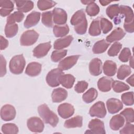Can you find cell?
Here are the masks:
<instances>
[{
	"label": "cell",
	"instance_id": "obj_19",
	"mask_svg": "<svg viewBox=\"0 0 134 134\" xmlns=\"http://www.w3.org/2000/svg\"><path fill=\"white\" fill-rule=\"evenodd\" d=\"M41 64L37 62L29 63L25 70V73L30 76H36L41 71Z\"/></svg>",
	"mask_w": 134,
	"mask_h": 134
},
{
	"label": "cell",
	"instance_id": "obj_26",
	"mask_svg": "<svg viewBox=\"0 0 134 134\" xmlns=\"http://www.w3.org/2000/svg\"><path fill=\"white\" fill-rule=\"evenodd\" d=\"M104 73L107 76H114L117 71V65L115 62L111 60H106L103 66Z\"/></svg>",
	"mask_w": 134,
	"mask_h": 134
},
{
	"label": "cell",
	"instance_id": "obj_21",
	"mask_svg": "<svg viewBox=\"0 0 134 134\" xmlns=\"http://www.w3.org/2000/svg\"><path fill=\"white\" fill-rule=\"evenodd\" d=\"M0 14L2 17L8 16L14 9V4L9 0H0Z\"/></svg>",
	"mask_w": 134,
	"mask_h": 134
},
{
	"label": "cell",
	"instance_id": "obj_44",
	"mask_svg": "<svg viewBox=\"0 0 134 134\" xmlns=\"http://www.w3.org/2000/svg\"><path fill=\"white\" fill-rule=\"evenodd\" d=\"M99 6L95 3V2L92 3L88 4L86 7V12L90 16H95L99 12Z\"/></svg>",
	"mask_w": 134,
	"mask_h": 134
},
{
	"label": "cell",
	"instance_id": "obj_40",
	"mask_svg": "<svg viewBox=\"0 0 134 134\" xmlns=\"http://www.w3.org/2000/svg\"><path fill=\"white\" fill-rule=\"evenodd\" d=\"M57 3L53 1L40 0L37 2V6L40 10H45L53 7Z\"/></svg>",
	"mask_w": 134,
	"mask_h": 134
},
{
	"label": "cell",
	"instance_id": "obj_11",
	"mask_svg": "<svg viewBox=\"0 0 134 134\" xmlns=\"http://www.w3.org/2000/svg\"><path fill=\"white\" fill-rule=\"evenodd\" d=\"M79 57V55L67 57L60 62L58 64V68L62 71L67 70L71 69L76 63Z\"/></svg>",
	"mask_w": 134,
	"mask_h": 134
},
{
	"label": "cell",
	"instance_id": "obj_29",
	"mask_svg": "<svg viewBox=\"0 0 134 134\" xmlns=\"http://www.w3.org/2000/svg\"><path fill=\"white\" fill-rule=\"evenodd\" d=\"M110 43L107 42L105 39L97 41L93 46L92 51L95 54H100L104 52L108 48Z\"/></svg>",
	"mask_w": 134,
	"mask_h": 134
},
{
	"label": "cell",
	"instance_id": "obj_56",
	"mask_svg": "<svg viewBox=\"0 0 134 134\" xmlns=\"http://www.w3.org/2000/svg\"><path fill=\"white\" fill-rule=\"evenodd\" d=\"M81 2L84 5H88L92 3L95 2V1H81Z\"/></svg>",
	"mask_w": 134,
	"mask_h": 134
},
{
	"label": "cell",
	"instance_id": "obj_25",
	"mask_svg": "<svg viewBox=\"0 0 134 134\" xmlns=\"http://www.w3.org/2000/svg\"><path fill=\"white\" fill-rule=\"evenodd\" d=\"M18 11L27 13L32 9L34 3L31 1H14Z\"/></svg>",
	"mask_w": 134,
	"mask_h": 134
},
{
	"label": "cell",
	"instance_id": "obj_3",
	"mask_svg": "<svg viewBox=\"0 0 134 134\" xmlns=\"http://www.w3.org/2000/svg\"><path fill=\"white\" fill-rule=\"evenodd\" d=\"M39 38V34L35 30H28L22 34L20 38V43L23 46L34 44Z\"/></svg>",
	"mask_w": 134,
	"mask_h": 134
},
{
	"label": "cell",
	"instance_id": "obj_5",
	"mask_svg": "<svg viewBox=\"0 0 134 134\" xmlns=\"http://www.w3.org/2000/svg\"><path fill=\"white\" fill-rule=\"evenodd\" d=\"M88 127L90 130H87L85 132V133L105 134L106 133L104 124L103 121L99 119H92L88 125Z\"/></svg>",
	"mask_w": 134,
	"mask_h": 134
},
{
	"label": "cell",
	"instance_id": "obj_28",
	"mask_svg": "<svg viewBox=\"0 0 134 134\" xmlns=\"http://www.w3.org/2000/svg\"><path fill=\"white\" fill-rule=\"evenodd\" d=\"M75 80V77L70 74H63L60 79V84L66 88H71L73 87Z\"/></svg>",
	"mask_w": 134,
	"mask_h": 134
},
{
	"label": "cell",
	"instance_id": "obj_48",
	"mask_svg": "<svg viewBox=\"0 0 134 134\" xmlns=\"http://www.w3.org/2000/svg\"><path fill=\"white\" fill-rule=\"evenodd\" d=\"M131 57L130 50L128 48H124L120 53L118 58L122 62H127Z\"/></svg>",
	"mask_w": 134,
	"mask_h": 134
},
{
	"label": "cell",
	"instance_id": "obj_37",
	"mask_svg": "<svg viewBox=\"0 0 134 134\" xmlns=\"http://www.w3.org/2000/svg\"><path fill=\"white\" fill-rule=\"evenodd\" d=\"M111 87L116 93H121L129 90L130 87L128 85L120 81H113Z\"/></svg>",
	"mask_w": 134,
	"mask_h": 134
},
{
	"label": "cell",
	"instance_id": "obj_36",
	"mask_svg": "<svg viewBox=\"0 0 134 134\" xmlns=\"http://www.w3.org/2000/svg\"><path fill=\"white\" fill-rule=\"evenodd\" d=\"M25 17L23 13L20 11H16L10 14L7 18V24H15L16 22H20Z\"/></svg>",
	"mask_w": 134,
	"mask_h": 134
},
{
	"label": "cell",
	"instance_id": "obj_33",
	"mask_svg": "<svg viewBox=\"0 0 134 134\" xmlns=\"http://www.w3.org/2000/svg\"><path fill=\"white\" fill-rule=\"evenodd\" d=\"M88 33L92 36H97L101 34L99 20L94 19L91 23L88 29Z\"/></svg>",
	"mask_w": 134,
	"mask_h": 134
},
{
	"label": "cell",
	"instance_id": "obj_6",
	"mask_svg": "<svg viewBox=\"0 0 134 134\" xmlns=\"http://www.w3.org/2000/svg\"><path fill=\"white\" fill-rule=\"evenodd\" d=\"M89 114L92 117L101 118L105 117L106 115V109L104 103L102 101L95 103L90 108Z\"/></svg>",
	"mask_w": 134,
	"mask_h": 134
},
{
	"label": "cell",
	"instance_id": "obj_9",
	"mask_svg": "<svg viewBox=\"0 0 134 134\" xmlns=\"http://www.w3.org/2000/svg\"><path fill=\"white\" fill-rule=\"evenodd\" d=\"M53 22L59 25H64L66 23L68 15L66 12L60 8H54L52 10Z\"/></svg>",
	"mask_w": 134,
	"mask_h": 134
},
{
	"label": "cell",
	"instance_id": "obj_30",
	"mask_svg": "<svg viewBox=\"0 0 134 134\" xmlns=\"http://www.w3.org/2000/svg\"><path fill=\"white\" fill-rule=\"evenodd\" d=\"M53 32L56 37H63L69 32V27L68 25H55L53 27Z\"/></svg>",
	"mask_w": 134,
	"mask_h": 134
},
{
	"label": "cell",
	"instance_id": "obj_17",
	"mask_svg": "<svg viewBox=\"0 0 134 134\" xmlns=\"http://www.w3.org/2000/svg\"><path fill=\"white\" fill-rule=\"evenodd\" d=\"M67 97L68 92L61 87L54 89L51 94L52 100L53 103H60L64 100Z\"/></svg>",
	"mask_w": 134,
	"mask_h": 134
},
{
	"label": "cell",
	"instance_id": "obj_10",
	"mask_svg": "<svg viewBox=\"0 0 134 134\" xmlns=\"http://www.w3.org/2000/svg\"><path fill=\"white\" fill-rule=\"evenodd\" d=\"M74 111L73 106L67 103L61 104L58 107V113L60 116L63 119H66L73 116Z\"/></svg>",
	"mask_w": 134,
	"mask_h": 134
},
{
	"label": "cell",
	"instance_id": "obj_22",
	"mask_svg": "<svg viewBox=\"0 0 134 134\" xmlns=\"http://www.w3.org/2000/svg\"><path fill=\"white\" fill-rule=\"evenodd\" d=\"M113 80L106 76L100 78L97 82V86L99 91L103 92H107L110 91Z\"/></svg>",
	"mask_w": 134,
	"mask_h": 134
},
{
	"label": "cell",
	"instance_id": "obj_4",
	"mask_svg": "<svg viewBox=\"0 0 134 134\" xmlns=\"http://www.w3.org/2000/svg\"><path fill=\"white\" fill-rule=\"evenodd\" d=\"M64 74L63 72L59 68L51 70L46 76V80L47 84L52 87L58 86L60 84V79Z\"/></svg>",
	"mask_w": 134,
	"mask_h": 134
},
{
	"label": "cell",
	"instance_id": "obj_1",
	"mask_svg": "<svg viewBox=\"0 0 134 134\" xmlns=\"http://www.w3.org/2000/svg\"><path fill=\"white\" fill-rule=\"evenodd\" d=\"M38 111L45 123L50 125L53 127H56L59 119L58 116L49 109L47 105L43 104L39 106Z\"/></svg>",
	"mask_w": 134,
	"mask_h": 134
},
{
	"label": "cell",
	"instance_id": "obj_45",
	"mask_svg": "<svg viewBox=\"0 0 134 134\" xmlns=\"http://www.w3.org/2000/svg\"><path fill=\"white\" fill-rule=\"evenodd\" d=\"M122 102L127 106H131L133 105V92H129L123 93L121 96Z\"/></svg>",
	"mask_w": 134,
	"mask_h": 134
},
{
	"label": "cell",
	"instance_id": "obj_38",
	"mask_svg": "<svg viewBox=\"0 0 134 134\" xmlns=\"http://www.w3.org/2000/svg\"><path fill=\"white\" fill-rule=\"evenodd\" d=\"M18 128L14 124L7 123L4 124L2 127V131L5 134H16L18 132Z\"/></svg>",
	"mask_w": 134,
	"mask_h": 134
},
{
	"label": "cell",
	"instance_id": "obj_35",
	"mask_svg": "<svg viewBox=\"0 0 134 134\" xmlns=\"http://www.w3.org/2000/svg\"><path fill=\"white\" fill-rule=\"evenodd\" d=\"M18 30V25L15 24L6 23L5 27V34L7 38H12L17 33Z\"/></svg>",
	"mask_w": 134,
	"mask_h": 134
},
{
	"label": "cell",
	"instance_id": "obj_31",
	"mask_svg": "<svg viewBox=\"0 0 134 134\" xmlns=\"http://www.w3.org/2000/svg\"><path fill=\"white\" fill-rule=\"evenodd\" d=\"M97 90L94 88H91L83 94L82 99L86 103H91L97 97Z\"/></svg>",
	"mask_w": 134,
	"mask_h": 134
},
{
	"label": "cell",
	"instance_id": "obj_54",
	"mask_svg": "<svg viewBox=\"0 0 134 134\" xmlns=\"http://www.w3.org/2000/svg\"><path fill=\"white\" fill-rule=\"evenodd\" d=\"M126 82L133 87L134 85V74H132L130 77H129L126 80Z\"/></svg>",
	"mask_w": 134,
	"mask_h": 134
},
{
	"label": "cell",
	"instance_id": "obj_57",
	"mask_svg": "<svg viewBox=\"0 0 134 134\" xmlns=\"http://www.w3.org/2000/svg\"><path fill=\"white\" fill-rule=\"evenodd\" d=\"M130 61H129V64H130V67H131L132 68H133V57L131 56V58H130Z\"/></svg>",
	"mask_w": 134,
	"mask_h": 134
},
{
	"label": "cell",
	"instance_id": "obj_51",
	"mask_svg": "<svg viewBox=\"0 0 134 134\" xmlns=\"http://www.w3.org/2000/svg\"><path fill=\"white\" fill-rule=\"evenodd\" d=\"M1 77L4 76L6 73V61L2 54H1Z\"/></svg>",
	"mask_w": 134,
	"mask_h": 134
},
{
	"label": "cell",
	"instance_id": "obj_12",
	"mask_svg": "<svg viewBox=\"0 0 134 134\" xmlns=\"http://www.w3.org/2000/svg\"><path fill=\"white\" fill-rule=\"evenodd\" d=\"M51 48L50 42L40 43L33 50V55L37 58H42L48 54Z\"/></svg>",
	"mask_w": 134,
	"mask_h": 134
},
{
	"label": "cell",
	"instance_id": "obj_7",
	"mask_svg": "<svg viewBox=\"0 0 134 134\" xmlns=\"http://www.w3.org/2000/svg\"><path fill=\"white\" fill-rule=\"evenodd\" d=\"M28 129L33 132H41L44 129V124L42 120L37 117H32L27 121Z\"/></svg>",
	"mask_w": 134,
	"mask_h": 134
},
{
	"label": "cell",
	"instance_id": "obj_41",
	"mask_svg": "<svg viewBox=\"0 0 134 134\" xmlns=\"http://www.w3.org/2000/svg\"><path fill=\"white\" fill-rule=\"evenodd\" d=\"M126 122L132 123L134 121V111L132 108H126L120 113Z\"/></svg>",
	"mask_w": 134,
	"mask_h": 134
},
{
	"label": "cell",
	"instance_id": "obj_50",
	"mask_svg": "<svg viewBox=\"0 0 134 134\" xmlns=\"http://www.w3.org/2000/svg\"><path fill=\"white\" fill-rule=\"evenodd\" d=\"M121 134H126V133H134V126L130 123L127 122L125 126L120 130L119 131Z\"/></svg>",
	"mask_w": 134,
	"mask_h": 134
},
{
	"label": "cell",
	"instance_id": "obj_34",
	"mask_svg": "<svg viewBox=\"0 0 134 134\" xmlns=\"http://www.w3.org/2000/svg\"><path fill=\"white\" fill-rule=\"evenodd\" d=\"M131 73V70L130 66L127 65L123 64L119 66L117 71V77L119 79L123 80L126 77L129 76Z\"/></svg>",
	"mask_w": 134,
	"mask_h": 134
},
{
	"label": "cell",
	"instance_id": "obj_24",
	"mask_svg": "<svg viewBox=\"0 0 134 134\" xmlns=\"http://www.w3.org/2000/svg\"><path fill=\"white\" fill-rule=\"evenodd\" d=\"M119 14L122 15V18L125 17L124 23H128L134 20L133 12L129 6L120 5L119 6Z\"/></svg>",
	"mask_w": 134,
	"mask_h": 134
},
{
	"label": "cell",
	"instance_id": "obj_43",
	"mask_svg": "<svg viewBox=\"0 0 134 134\" xmlns=\"http://www.w3.org/2000/svg\"><path fill=\"white\" fill-rule=\"evenodd\" d=\"M67 52L66 50H58L53 51L51 55V60L54 62H59L66 56Z\"/></svg>",
	"mask_w": 134,
	"mask_h": 134
},
{
	"label": "cell",
	"instance_id": "obj_53",
	"mask_svg": "<svg viewBox=\"0 0 134 134\" xmlns=\"http://www.w3.org/2000/svg\"><path fill=\"white\" fill-rule=\"evenodd\" d=\"M1 50L5 49L8 46V41L3 36H1Z\"/></svg>",
	"mask_w": 134,
	"mask_h": 134
},
{
	"label": "cell",
	"instance_id": "obj_20",
	"mask_svg": "<svg viewBox=\"0 0 134 134\" xmlns=\"http://www.w3.org/2000/svg\"><path fill=\"white\" fill-rule=\"evenodd\" d=\"M126 33L120 27L115 29L109 35L106 37V41L108 43H111L122 39L125 36Z\"/></svg>",
	"mask_w": 134,
	"mask_h": 134
},
{
	"label": "cell",
	"instance_id": "obj_52",
	"mask_svg": "<svg viewBox=\"0 0 134 134\" xmlns=\"http://www.w3.org/2000/svg\"><path fill=\"white\" fill-rule=\"evenodd\" d=\"M124 28L125 30L129 33H132L134 32V22L133 20L128 23H124Z\"/></svg>",
	"mask_w": 134,
	"mask_h": 134
},
{
	"label": "cell",
	"instance_id": "obj_13",
	"mask_svg": "<svg viewBox=\"0 0 134 134\" xmlns=\"http://www.w3.org/2000/svg\"><path fill=\"white\" fill-rule=\"evenodd\" d=\"M106 106L108 112L111 114L117 113L123 108L122 102L118 99L111 98L106 102Z\"/></svg>",
	"mask_w": 134,
	"mask_h": 134
},
{
	"label": "cell",
	"instance_id": "obj_16",
	"mask_svg": "<svg viewBox=\"0 0 134 134\" xmlns=\"http://www.w3.org/2000/svg\"><path fill=\"white\" fill-rule=\"evenodd\" d=\"M106 14L111 19L114 20V23L118 24L120 22V19L118 18L119 14V6L118 4H113L109 5L106 8Z\"/></svg>",
	"mask_w": 134,
	"mask_h": 134
},
{
	"label": "cell",
	"instance_id": "obj_27",
	"mask_svg": "<svg viewBox=\"0 0 134 134\" xmlns=\"http://www.w3.org/2000/svg\"><path fill=\"white\" fill-rule=\"evenodd\" d=\"M83 125V117L81 116H76L73 118L66 120L64 126L66 128H73L81 127Z\"/></svg>",
	"mask_w": 134,
	"mask_h": 134
},
{
	"label": "cell",
	"instance_id": "obj_49",
	"mask_svg": "<svg viewBox=\"0 0 134 134\" xmlns=\"http://www.w3.org/2000/svg\"><path fill=\"white\" fill-rule=\"evenodd\" d=\"M88 84L85 81H79L74 87V90L77 93H83L88 87Z\"/></svg>",
	"mask_w": 134,
	"mask_h": 134
},
{
	"label": "cell",
	"instance_id": "obj_2",
	"mask_svg": "<svg viewBox=\"0 0 134 134\" xmlns=\"http://www.w3.org/2000/svg\"><path fill=\"white\" fill-rule=\"evenodd\" d=\"M25 65L26 61L23 54L15 55L9 62V70L13 74H19L23 72Z\"/></svg>",
	"mask_w": 134,
	"mask_h": 134
},
{
	"label": "cell",
	"instance_id": "obj_18",
	"mask_svg": "<svg viewBox=\"0 0 134 134\" xmlns=\"http://www.w3.org/2000/svg\"><path fill=\"white\" fill-rule=\"evenodd\" d=\"M73 40L71 35L59 38L57 39L53 43V48L56 50H61L69 47Z\"/></svg>",
	"mask_w": 134,
	"mask_h": 134
},
{
	"label": "cell",
	"instance_id": "obj_47",
	"mask_svg": "<svg viewBox=\"0 0 134 134\" xmlns=\"http://www.w3.org/2000/svg\"><path fill=\"white\" fill-rule=\"evenodd\" d=\"M87 29V21L85 18L80 24L74 26V30L79 35L85 34Z\"/></svg>",
	"mask_w": 134,
	"mask_h": 134
},
{
	"label": "cell",
	"instance_id": "obj_55",
	"mask_svg": "<svg viewBox=\"0 0 134 134\" xmlns=\"http://www.w3.org/2000/svg\"><path fill=\"white\" fill-rule=\"evenodd\" d=\"M99 2L100 3V4L102 6H106L108 4H109V3H110L111 2H112L111 1H102L100 0L99 1Z\"/></svg>",
	"mask_w": 134,
	"mask_h": 134
},
{
	"label": "cell",
	"instance_id": "obj_23",
	"mask_svg": "<svg viewBox=\"0 0 134 134\" xmlns=\"http://www.w3.org/2000/svg\"><path fill=\"white\" fill-rule=\"evenodd\" d=\"M125 118L120 114H117L112 117L109 121V126L110 128L116 131L121 128L125 123Z\"/></svg>",
	"mask_w": 134,
	"mask_h": 134
},
{
	"label": "cell",
	"instance_id": "obj_42",
	"mask_svg": "<svg viewBox=\"0 0 134 134\" xmlns=\"http://www.w3.org/2000/svg\"><path fill=\"white\" fill-rule=\"evenodd\" d=\"M100 29L104 34H107L113 28V24L105 18H102L99 21Z\"/></svg>",
	"mask_w": 134,
	"mask_h": 134
},
{
	"label": "cell",
	"instance_id": "obj_32",
	"mask_svg": "<svg viewBox=\"0 0 134 134\" xmlns=\"http://www.w3.org/2000/svg\"><path fill=\"white\" fill-rule=\"evenodd\" d=\"M85 18H86V16L84 11L83 9L79 10L73 15L70 20V23L72 25L75 26L80 24Z\"/></svg>",
	"mask_w": 134,
	"mask_h": 134
},
{
	"label": "cell",
	"instance_id": "obj_8",
	"mask_svg": "<svg viewBox=\"0 0 134 134\" xmlns=\"http://www.w3.org/2000/svg\"><path fill=\"white\" fill-rule=\"evenodd\" d=\"M16 114L15 107L10 105H4L1 109V117L2 120L8 121L13 120Z\"/></svg>",
	"mask_w": 134,
	"mask_h": 134
},
{
	"label": "cell",
	"instance_id": "obj_14",
	"mask_svg": "<svg viewBox=\"0 0 134 134\" xmlns=\"http://www.w3.org/2000/svg\"><path fill=\"white\" fill-rule=\"evenodd\" d=\"M41 14L39 12L34 11L28 14L24 23V27L29 28L36 26L39 21Z\"/></svg>",
	"mask_w": 134,
	"mask_h": 134
},
{
	"label": "cell",
	"instance_id": "obj_15",
	"mask_svg": "<svg viewBox=\"0 0 134 134\" xmlns=\"http://www.w3.org/2000/svg\"><path fill=\"white\" fill-rule=\"evenodd\" d=\"M89 71L91 75L98 76L102 72V62L98 58H94L90 62Z\"/></svg>",
	"mask_w": 134,
	"mask_h": 134
},
{
	"label": "cell",
	"instance_id": "obj_46",
	"mask_svg": "<svg viewBox=\"0 0 134 134\" xmlns=\"http://www.w3.org/2000/svg\"><path fill=\"white\" fill-rule=\"evenodd\" d=\"M122 48V44L118 42H114L109 48L107 51V54L109 56L115 57L117 55L120 50Z\"/></svg>",
	"mask_w": 134,
	"mask_h": 134
},
{
	"label": "cell",
	"instance_id": "obj_39",
	"mask_svg": "<svg viewBox=\"0 0 134 134\" xmlns=\"http://www.w3.org/2000/svg\"><path fill=\"white\" fill-rule=\"evenodd\" d=\"M52 17V12L51 11L43 12L41 15V22L45 26L52 27L53 26Z\"/></svg>",
	"mask_w": 134,
	"mask_h": 134
}]
</instances>
